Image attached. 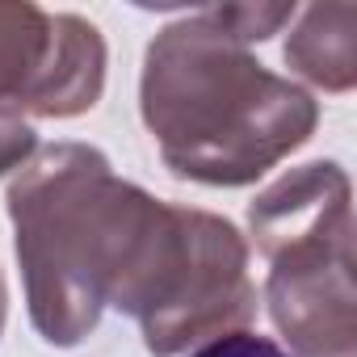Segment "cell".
<instances>
[{
	"instance_id": "9c48e42d",
	"label": "cell",
	"mask_w": 357,
	"mask_h": 357,
	"mask_svg": "<svg viewBox=\"0 0 357 357\" xmlns=\"http://www.w3.org/2000/svg\"><path fill=\"white\" fill-rule=\"evenodd\" d=\"M34 151H38V139H34L30 122L22 118V109L0 105V176L22 168Z\"/></svg>"
},
{
	"instance_id": "7a4b0ae2",
	"label": "cell",
	"mask_w": 357,
	"mask_h": 357,
	"mask_svg": "<svg viewBox=\"0 0 357 357\" xmlns=\"http://www.w3.org/2000/svg\"><path fill=\"white\" fill-rule=\"evenodd\" d=\"M164 202L114 176L84 143L34 151L9 185V219L30 324L51 344H80L135 273Z\"/></svg>"
},
{
	"instance_id": "3957f363",
	"label": "cell",
	"mask_w": 357,
	"mask_h": 357,
	"mask_svg": "<svg viewBox=\"0 0 357 357\" xmlns=\"http://www.w3.org/2000/svg\"><path fill=\"white\" fill-rule=\"evenodd\" d=\"M269 257L265 303L294 357H357L349 176L332 160L290 168L248 206Z\"/></svg>"
},
{
	"instance_id": "52a82bcc",
	"label": "cell",
	"mask_w": 357,
	"mask_h": 357,
	"mask_svg": "<svg viewBox=\"0 0 357 357\" xmlns=\"http://www.w3.org/2000/svg\"><path fill=\"white\" fill-rule=\"evenodd\" d=\"M51 13L26 0H0V105H30L51 55Z\"/></svg>"
},
{
	"instance_id": "6da1fadb",
	"label": "cell",
	"mask_w": 357,
	"mask_h": 357,
	"mask_svg": "<svg viewBox=\"0 0 357 357\" xmlns=\"http://www.w3.org/2000/svg\"><path fill=\"white\" fill-rule=\"evenodd\" d=\"M160 160L202 185H248L303 147L319 122L307 89L273 76L206 9L164 26L139 80Z\"/></svg>"
},
{
	"instance_id": "277c9868",
	"label": "cell",
	"mask_w": 357,
	"mask_h": 357,
	"mask_svg": "<svg viewBox=\"0 0 357 357\" xmlns=\"http://www.w3.org/2000/svg\"><path fill=\"white\" fill-rule=\"evenodd\" d=\"M114 307L139 319L143 344L155 357H176L227 332H244L257 315L244 236L211 211L164 202L147 252Z\"/></svg>"
},
{
	"instance_id": "5b68a950",
	"label": "cell",
	"mask_w": 357,
	"mask_h": 357,
	"mask_svg": "<svg viewBox=\"0 0 357 357\" xmlns=\"http://www.w3.org/2000/svg\"><path fill=\"white\" fill-rule=\"evenodd\" d=\"M51 55L43 80L26 105L38 118H76L101 101L105 89V38L76 13H51Z\"/></svg>"
},
{
	"instance_id": "30bf717a",
	"label": "cell",
	"mask_w": 357,
	"mask_h": 357,
	"mask_svg": "<svg viewBox=\"0 0 357 357\" xmlns=\"http://www.w3.org/2000/svg\"><path fill=\"white\" fill-rule=\"evenodd\" d=\"M190 357H290V353L282 344H273L269 336H257V332L244 328V332H227V336L194 349Z\"/></svg>"
},
{
	"instance_id": "ba28073f",
	"label": "cell",
	"mask_w": 357,
	"mask_h": 357,
	"mask_svg": "<svg viewBox=\"0 0 357 357\" xmlns=\"http://www.w3.org/2000/svg\"><path fill=\"white\" fill-rule=\"evenodd\" d=\"M236 43L252 47V43H265L269 34H278L286 22L298 17V5L290 0V5H211L206 9Z\"/></svg>"
},
{
	"instance_id": "8fae6325",
	"label": "cell",
	"mask_w": 357,
	"mask_h": 357,
	"mask_svg": "<svg viewBox=\"0 0 357 357\" xmlns=\"http://www.w3.org/2000/svg\"><path fill=\"white\" fill-rule=\"evenodd\" d=\"M5 315H9V290H5V273H0V332H5Z\"/></svg>"
},
{
	"instance_id": "8992f818",
	"label": "cell",
	"mask_w": 357,
	"mask_h": 357,
	"mask_svg": "<svg viewBox=\"0 0 357 357\" xmlns=\"http://www.w3.org/2000/svg\"><path fill=\"white\" fill-rule=\"evenodd\" d=\"M286 63L324 93H349L357 84V5L332 0L303 9L286 38Z\"/></svg>"
}]
</instances>
